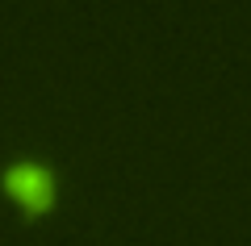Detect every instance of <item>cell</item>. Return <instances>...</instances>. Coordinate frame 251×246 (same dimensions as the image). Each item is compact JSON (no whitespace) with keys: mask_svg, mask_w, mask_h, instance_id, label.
<instances>
[{"mask_svg":"<svg viewBox=\"0 0 251 246\" xmlns=\"http://www.w3.org/2000/svg\"><path fill=\"white\" fill-rule=\"evenodd\" d=\"M0 188L17 204L25 217H42V213L54 209V196H59V176L46 158H34V155H21V158H9L4 171H0Z\"/></svg>","mask_w":251,"mask_h":246,"instance_id":"1","label":"cell"}]
</instances>
